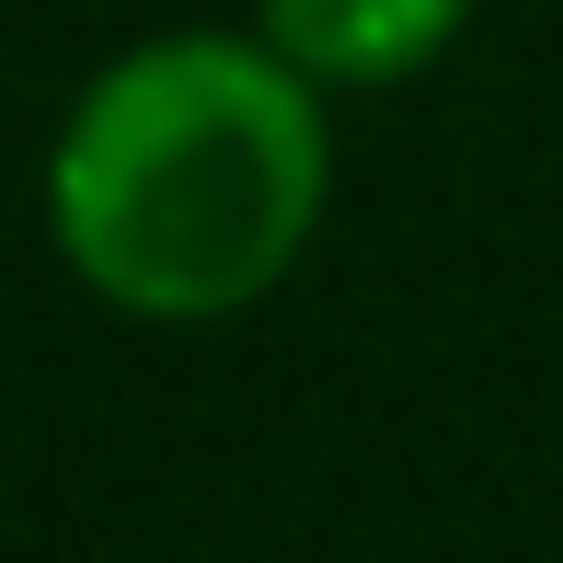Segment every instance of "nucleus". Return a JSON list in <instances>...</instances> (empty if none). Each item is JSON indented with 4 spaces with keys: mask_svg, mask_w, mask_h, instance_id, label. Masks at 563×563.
Returning <instances> with one entry per match:
<instances>
[{
    "mask_svg": "<svg viewBox=\"0 0 563 563\" xmlns=\"http://www.w3.org/2000/svg\"><path fill=\"white\" fill-rule=\"evenodd\" d=\"M334 208V92L253 23L139 35L46 139V242L126 322H242Z\"/></svg>",
    "mask_w": 563,
    "mask_h": 563,
    "instance_id": "obj_1",
    "label": "nucleus"
},
{
    "mask_svg": "<svg viewBox=\"0 0 563 563\" xmlns=\"http://www.w3.org/2000/svg\"><path fill=\"white\" fill-rule=\"evenodd\" d=\"M472 23V0H253V35L322 92H391L438 69Z\"/></svg>",
    "mask_w": 563,
    "mask_h": 563,
    "instance_id": "obj_2",
    "label": "nucleus"
}]
</instances>
